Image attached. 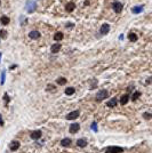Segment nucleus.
<instances>
[{"mask_svg":"<svg viewBox=\"0 0 152 153\" xmlns=\"http://www.w3.org/2000/svg\"><path fill=\"white\" fill-rule=\"evenodd\" d=\"M109 95L108 90H105V89H103V90H100V92L97 93V95H96V101L97 102H102L104 98H106Z\"/></svg>","mask_w":152,"mask_h":153,"instance_id":"nucleus-2","label":"nucleus"},{"mask_svg":"<svg viewBox=\"0 0 152 153\" xmlns=\"http://www.w3.org/2000/svg\"><path fill=\"white\" fill-rule=\"evenodd\" d=\"M9 149L12 150V151H16V150L20 149V143H18L17 140H14V142H12L10 143V145H9Z\"/></svg>","mask_w":152,"mask_h":153,"instance_id":"nucleus-11","label":"nucleus"},{"mask_svg":"<svg viewBox=\"0 0 152 153\" xmlns=\"http://www.w3.org/2000/svg\"><path fill=\"white\" fill-rule=\"evenodd\" d=\"M0 61H1V53H0Z\"/></svg>","mask_w":152,"mask_h":153,"instance_id":"nucleus-33","label":"nucleus"},{"mask_svg":"<svg viewBox=\"0 0 152 153\" xmlns=\"http://www.w3.org/2000/svg\"><path fill=\"white\" fill-rule=\"evenodd\" d=\"M35 9H37V4H35V1H31V0H29V1L26 2V5H25V10L29 14H32L35 10Z\"/></svg>","mask_w":152,"mask_h":153,"instance_id":"nucleus-1","label":"nucleus"},{"mask_svg":"<svg viewBox=\"0 0 152 153\" xmlns=\"http://www.w3.org/2000/svg\"><path fill=\"white\" fill-rule=\"evenodd\" d=\"M74 88H72V87H68L66 89H65V95H68V96H70V95H73L74 94Z\"/></svg>","mask_w":152,"mask_h":153,"instance_id":"nucleus-20","label":"nucleus"},{"mask_svg":"<svg viewBox=\"0 0 152 153\" xmlns=\"http://www.w3.org/2000/svg\"><path fill=\"white\" fill-rule=\"evenodd\" d=\"M30 137L32 138V140H39L40 137H41V131H40V130L32 131V133L30 134Z\"/></svg>","mask_w":152,"mask_h":153,"instance_id":"nucleus-9","label":"nucleus"},{"mask_svg":"<svg viewBox=\"0 0 152 153\" xmlns=\"http://www.w3.org/2000/svg\"><path fill=\"white\" fill-rule=\"evenodd\" d=\"M63 37H64V34H63L62 32H56V33L54 34V40H55V41H57V42H58L60 40H62V39H63Z\"/></svg>","mask_w":152,"mask_h":153,"instance_id":"nucleus-17","label":"nucleus"},{"mask_svg":"<svg viewBox=\"0 0 152 153\" xmlns=\"http://www.w3.org/2000/svg\"><path fill=\"white\" fill-rule=\"evenodd\" d=\"M47 90L48 92H50V90H52V92H55V90H56V87H54L53 85H47Z\"/></svg>","mask_w":152,"mask_h":153,"instance_id":"nucleus-25","label":"nucleus"},{"mask_svg":"<svg viewBox=\"0 0 152 153\" xmlns=\"http://www.w3.org/2000/svg\"><path fill=\"white\" fill-rule=\"evenodd\" d=\"M0 5H1V1H0Z\"/></svg>","mask_w":152,"mask_h":153,"instance_id":"nucleus-34","label":"nucleus"},{"mask_svg":"<svg viewBox=\"0 0 152 153\" xmlns=\"http://www.w3.org/2000/svg\"><path fill=\"white\" fill-rule=\"evenodd\" d=\"M77 145H78L79 147H86L87 146V140H83V138H80V140H78V142H77Z\"/></svg>","mask_w":152,"mask_h":153,"instance_id":"nucleus-16","label":"nucleus"},{"mask_svg":"<svg viewBox=\"0 0 152 153\" xmlns=\"http://www.w3.org/2000/svg\"><path fill=\"white\" fill-rule=\"evenodd\" d=\"M71 143H72V140H70V138H63V140H61V145H62V146H64V147H68V146H70V145H71Z\"/></svg>","mask_w":152,"mask_h":153,"instance_id":"nucleus-12","label":"nucleus"},{"mask_svg":"<svg viewBox=\"0 0 152 153\" xmlns=\"http://www.w3.org/2000/svg\"><path fill=\"white\" fill-rule=\"evenodd\" d=\"M5 83V71H2V73H1V85H4Z\"/></svg>","mask_w":152,"mask_h":153,"instance_id":"nucleus-29","label":"nucleus"},{"mask_svg":"<svg viewBox=\"0 0 152 153\" xmlns=\"http://www.w3.org/2000/svg\"><path fill=\"white\" fill-rule=\"evenodd\" d=\"M128 39H129L131 42H135V41L137 40V35L135 34V33H133V32H130L129 34H128Z\"/></svg>","mask_w":152,"mask_h":153,"instance_id":"nucleus-21","label":"nucleus"},{"mask_svg":"<svg viewBox=\"0 0 152 153\" xmlns=\"http://www.w3.org/2000/svg\"><path fill=\"white\" fill-rule=\"evenodd\" d=\"M117 103H118L117 98H116V97H113V98H111V100L106 103V105H108L109 107H114V106L117 105Z\"/></svg>","mask_w":152,"mask_h":153,"instance_id":"nucleus-13","label":"nucleus"},{"mask_svg":"<svg viewBox=\"0 0 152 153\" xmlns=\"http://www.w3.org/2000/svg\"><path fill=\"white\" fill-rule=\"evenodd\" d=\"M56 82L58 83V85H65V83H66V79L65 78H58L56 80Z\"/></svg>","mask_w":152,"mask_h":153,"instance_id":"nucleus-23","label":"nucleus"},{"mask_svg":"<svg viewBox=\"0 0 152 153\" xmlns=\"http://www.w3.org/2000/svg\"><path fill=\"white\" fill-rule=\"evenodd\" d=\"M50 50H52L53 54H56V53H58L60 50H61V44L56 42V44L52 45V47H50Z\"/></svg>","mask_w":152,"mask_h":153,"instance_id":"nucleus-7","label":"nucleus"},{"mask_svg":"<svg viewBox=\"0 0 152 153\" xmlns=\"http://www.w3.org/2000/svg\"><path fill=\"white\" fill-rule=\"evenodd\" d=\"M0 22H1V24H4V25H7V24L10 22V20H9V17H7V16H1Z\"/></svg>","mask_w":152,"mask_h":153,"instance_id":"nucleus-19","label":"nucleus"},{"mask_svg":"<svg viewBox=\"0 0 152 153\" xmlns=\"http://www.w3.org/2000/svg\"><path fill=\"white\" fill-rule=\"evenodd\" d=\"M65 26H66V27H73V24H72V23H68Z\"/></svg>","mask_w":152,"mask_h":153,"instance_id":"nucleus-32","label":"nucleus"},{"mask_svg":"<svg viewBox=\"0 0 152 153\" xmlns=\"http://www.w3.org/2000/svg\"><path fill=\"white\" fill-rule=\"evenodd\" d=\"M91 128H93V130L94 131H97V125H96V122H94L93 125H91Z\"/></svg>","mask_w":152,"mask_h":153,"instance_id":"nucleus-30","label":"nucleus"},{"mask_svg":"<svg viewBox=\"0 0 152 153\" xmlns=\"http://www.w3.org/2000/svg\"><path fill=\"white\" fill-rule=\"evenodd\" d=\"M79 128H80L79 123L73 122L72 125H71V126H70V133H72V134H76L77 131H79Z\"/></svg>","mask_w":152,"mask_h":153,"instance_id":"nucleus-8","label":"nucleus"},{"mask_svg":"<svg viewBox=\"0 0 152 153\" xmlns=\"http://www.w3.org/2000/svg\"><path fill=\"white\" fill-rule=\"evenodd\" d=\"M109 31H110V25H109V24H106V23L102 24V26H101V29H100L101 34H103V35H104V34H108Z\"/></svg>","mask_w":152,"mask_h":153,"instance_id":"nucleus-6","label":"nucleus"},{"mask_svg":"<svg viewBox=\"0 0 152 153\" xmlns=\"http://www.w3.org/2000/svg\"><path fill=\"white\" fill-rule=\"evenodd\" d=\"M143 117H144L145 119H151L152 115H151L150 113H149V112H145V113H143Z\"/></svg>","mask_w":152,"mask_h":153,"instance_id":"nucleus-28","label":"nucleus"},{"mask_svg":"<svg viewBox=\"0 0 152 153\" xmlns=\"http://www.w3.org/2000/svg\"><path fill=\"white\" fill-rule=\"evenodd\" d=\"M0 37H1V38H6V37H7V32L5 30H0Z\"/></svg>","mask_w":152,"mask_h":153,"instance_id":"nucleus-27","label":"nucleus"},{"mask_svg":"<svg viewBox=\"0 0 152 153\" xmlns=\"http://www.w3.org/2000/svg\"><path fill=\"white\" fill-rule=\"evenodd\" d=\"M139 96H141V93H139V92H134V93H133V96H131V100H133V101H136Z\"/></svg>","mask_w":152,"mask_h":153,"instance_id":"nucleus-22","label":"nucleus"},{"mask_svg":"<svg viewBox=\"0 0 152 153\" xmlns=\"http://www.w3.org/2000/svg\"><path fill=\"white\" fill-rule=\"evenodd\" d=\"M0 126H4V120H2V115L0 114Z\"/></svg>","mask_w":152,"mask_h":153,"instance_id":"nucleus-31","label":"nucleus"},{"mask_svg":"<svg viewBox=\"0 0 152 153\" xmlns=\"http://www.w3.org/2000/svg\"><path fill=\"white\" fill-rule=\"evenodd\" d=\"M29 37H30L31 39H39L40 38V33H39V31H31L30 33H29Z\"/></svg>","mask_w":152,"mask_h":153,"instance_id":"nucleus-10","label":"nucleus"},{"mask_svg":"<svg viewBox=\"0 0 152 153\" xmlns=\"http://www.w3.org/2000/svg\"><path fill=\"white\" fill-rule=\"evenodd\" d=\"M122 151H124V149L120 146H110L105 150V153H121Z\"/></svg>","mask_w":152,"mask_h":153,"instance_id":"nucleus-3","label":"nucleus"},{"mask_svg":"<svg viewBox=\"0 0 152 153\" xmlns=\"http://www.w3.org/2000/svg\"><path fill=\"white\" fill-rule=\"evenodd\" d=\"M96 86H97V80L96 79H93L91 80V85H90V89H94V88H96Z\"/></svg>","mask_w":152,"mask_h":153,"instance_id":"nucleus-24","label":"nucleus"},{"mask_svg":"<svg viewBox=\"0 0 152 153\" xmlns=\"http://www.w3.org/2000/svg\"><path fill=\"white\" fill-rule=\"evenodd\" d=\"M4 101H5V103H6V104H8L9 101H10V98H9V96H8V94H6V93H5V95H4Z\"/></svg>","mask_w":152,"mask_h":153,"instance_id":"nucleus-26","label":"nucleus"},{"mask_svg":"<svg viewBox=\"0 0 152 153\" xmlns=\"http://www.w3.org/2000/svg\"><path fill=\"white\" fill-rule=\"evenodd\" d=\"M112 8H113V10L116 12V13H121V10H122V8H124V6H122V4L121 2H113V5H112Z\"/></svg>","mask_w":152,"mask_h":153,"instance_id":"nucleus-5","label":"nucleus"},{"mask_svg":"<svg viewBox=\"0 0 152 153\" xmlns=\"http://www.w3.org/2000/svg\"><path fill=\"white\" fill-rule=\"evenodd\" d=\"M79 114H80L79 110L72 111V112H70V113L66 115V119H68V120H74V119H77L79 117Z\"/></svg>","mask_w":152,"mask_h":153,"instance_id":"nucleus-4","label":"nucleus"},{"mask_svg":"<svg viewBox=\"0 0 152 153\" xmlns=\"http://www.w3.org/2000/svg\"><path fill=\"white\" fill-rule=\"evenodd\" d=\"M128 101H129V95H127V94L122 95L121 98H120V103H121L122 105L127 104V103H128Z\"/></svg>","mask_w":152,"mask_h":153,"instance_id":"nucleus-15","label":"nucleus"},{"mask_svg":"<svg viewBox=\"0 0 152 153\" xmlns=\"http://www.w3.org/2000/svg\"><path fill=\"white\" fill-rule=\"evenodd\" d=\"M142 10H143V6H134V7L131 8V12H133L134 14L142 13Z\"/></svg>","mask_w":152,"mask_h":153,"instance_id":"nucleus-14","label":"nucleus"},{"mask_svg":"<svg viewBox=\"0 0 152 153\" xmlns=\"http://www.w3.org/2000/svg\"><path fill=\"white\" fill-rule=\"evenodd\" d=\"M74 8H76V5L73 2H69V4H66V6H65L66 12H72V10H74Z\"/></svg>","mask_w":152,"mask_h":153,"instance_id":"nucleus-18","label":"nucleus"}]
</instances>
